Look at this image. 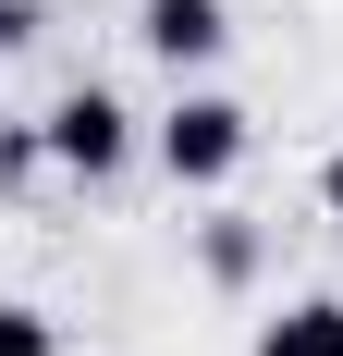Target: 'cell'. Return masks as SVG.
<instances>
[{
    "instance_id": "8992f818",
    "label": "cell",
    "mask_w": 343,
    "mask_h": 356,
    "mask_svg": "<svg viewBox=\"0 0 343 356\" xmlns=\"http://www.w3.org/2000/svg\"><path fill=\"white\" fill-rule=\"evenodd\" d=\"M319 197H331V221H343V147H331V172H319Z\"/></svg>"
},
{
    "instance_id": "5b68a950",
    "label": "cell",
    "mask_w": 343,
    "mask_h": 356,
    "mask_svg": "<svg viewBox=\"0 0 343 356\" xmlns=\"http://www.w3.org/2000/svg\"><path fill=\"white\" fill-rule=\"evenodd\" d=\"M0 356H49V320L37 307H0Z\"/></svg>"
},
{
    "instance_id": "7a4b0ae2",
    "label": "cell",
    "mask_w": 343,
    "mask_h": 356,
    "mask_svg": "<svg viewBox=\"0 0 343 356\" xmlns=\"http://www.w3.org/2000/svg\"><path fill=\"white\" fill-rule=\"evenodd\" d=\"M123 147H135V123H123V99H99V86L49 111V160H74V172H110Z\"/></svg>"
},
{
    "instance_id": "3957f363",
    "label": "cell",
    "mask_w": 343,
    "mask_h": 356,
    "mask_svg": "<svg viewBox=\"0 0 343 356\" xmlns=\"http://www.w3.org/2000/svg\"><path fill=\"white\" fill-rule=\"evenodd\" d=\"M221 0H147V49H160V62H208V49H221Z\"/></svg>"
},
{
    "instance_id": "277c9868",
    "label": "cell",
    "mask_w": 343,
    "mask_h": 356,
    "mask_svg": "<svg viewBox=\"0 0 343 356\" xmlns=\"http://www.w3.org/2000/svg\"><path fill=\"white\" fill-rule=\"evenodd\" d=\"M258 356H343V307L319 295V307H282L270 332H258Z\"/></svg>"
},
{
    "instance_id": "6da1fadb",
    "label": "cell",
    "mask_w": 343,
    "mask_h": 356,
    "mask_svg": "<svg viewBox=\"0 0 343 356\" xmlns=\"http://www.w3.org/2000/svg\"><path fill=\"white\" fill-rule=\"evenodd\" d=\"M160 160H172L184 184H221V172L245 160V111H233V99H184V111L160 123Z\"/></svg>"
}]
</instances>
